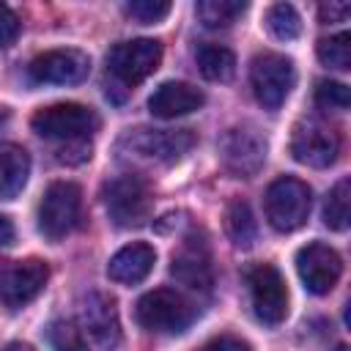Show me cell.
<instances>
[{
  "mask_svg": "<svg viewBox=\"0 0 351 351\" xmlns=\"http://www.w3.org/2000/svg\"><path fill=\"white\" fill-rule=\"evenodd\" d=\"M137 324L156 335H181L197 318V307L173 288H154L137 299Z\"/></svg>",
  "mask_w": 351,
  "mask_h": 351,
  "instance_id": "6da1fadb",
  "label": "cell"
},
{
  "mask_svg": "<svg viewBox=\"0 0 351 351\" xmlns=\"http://www.w3.org/2000/svg\"><path fill=\"white\" fill-rule=\"evenodd\" d=\"M195 145L189 129H132L118 140V154L126 159L173 165Z\"/></svg>",
  "mask_w": 351,
  "mask_h": 351,
  "instance_id": "7a4b0ae2",
  "label": "cell"
},
{
  "mask_svg": "<svg viewBox=\"0 0 351 351\" xmlns=\"http://www.w3.org/2000/svg\"><path fill=\"white\" fill-rule=\"evenodd\" d=\"M30 126L38 137L44 140H58L63 145L69 143H82L99 129V115L77 101H60L49 104L33 112Z\"/></svg>",
  "mask_w": 351,
  "mask_h": 351,
  "instance_id": "3957f363",
  "label": "cell"
},
{
  "mask_svg": "<svg viewBox=\"0 0 351 351\" xmlns=\"http://www.w3.org/2000/svg\"><path fill=\"white\" fill-rule=\"evenodd\" d=\"M310 206H313L310 186L293 176H282V178L271 181L266 189V197H263L266 219L277 233L299 230L310 217Z\"/></svg>",
  "mask_w": 351,
  "mask_h": 351,
  "instance_id": "277c9868",
  "label": "cell"
},
{
  "mask_svg": "<svg viewBox=\"0 0 351 351\" xmlns=\"http://www.w3.org/2000/svg\"><path fill=\"white\" fill-rule=\"evenodd\" d=\"M104 208L118 228H137L151 217L154 195L143 176L123 173L104 184Z\"/></svg>",
  "mask_w": 351,
  "mask_h": 351,
  "instance_id": "5b68a950",
  "label": "cell"
},
{
  "mask_svg": "<svg viewBox=\"0 0 351 351\" xmlns=\"http://www.w3.org/2000/svg\"><path fill=\"white\" fill-rule=\"evenodd\" d=\"M162 63V44L156 38L118 41L107 52V74L121 88H134L151 77Z\"/></svg>",
  "mask_w": 351,
  "mask_h": 351,
  "instance_id": "8992f818",
  "label": "cell"
},
{
  "mask_svg": "<svg viewBox=\"0 0 351 351\" xmlns=\"http://www.w3.org/2000/svg\"><path fill=\"white\" fill-rule=\"evenodd\" d=\"M250 82H252L255 99L266 110H280L296 85L293 60L280 55V52H261L252 58Z\"/></svg>",
  "mask_w": 351,
  "mask_h": 351,
  "instance_id": "52a82bcc",
  "label": "cell"
},
{
  "mask_svg": "<svg viewBox=\"0 0 351 351\" xmlns=\"http://www.w3.org/2000/svg\"><path fill=\"white\" fill-rule=\"evenodd\" d=\"M80 211H82V189L71 181H55L47 186L38 203V230L49 241H58L77 228Z\"/></svg>",
  "mask_w": 351,
  "mask_h": 351,
  "instance_id": "ba28073f",
  "label": "cell"
},
{
  "mask_svg": "<svg viewBox=\"0 0 351 351\" xmlns=\"http://www.w3.org/2000/svg\"><path fill=\"white\" fill-rule=\"evenodd\" d=\"M266 137L261 129L241 123V126H230L222 140H219V159L225 165L228 173H233L236 178H252L263 162H266Z\"/></svg>",
  "mask_w": 351,
  "mask_h": 351,
  "instance_id": "9c48e42d",
  "label": "cell"
},
{
  "mask_svg": "<svg viewBox=\"0 0 351 351\" xmlns=\"http://www.w3.org/2000/svg\"><path fill=\"white\" fill-rule=\"evenodd\" d=\"M247 285H250V302H252L255 315L269 326L282 324L288 315V288H285V280L277 271V266H271V263L250 266Z\"/></svg>",
  "mask_w": 351,
  "mask_h": 351,
  "instance_id": "30bf717a",
  "label": "cell"
},
{
  "mask_svg": "<svg viewBox=\"0 0 351 351\" xmlns=\"http://www.w3.org/2000/svg\"><path fill=\"white\" fill-rule=\"evenodd\" d=\"M49 266L38 258L27 261H8L0 266V304L8 310H19L30 304L47 285Z\"/></svg>",
  "mask_w": 351,
  "mask_h": 351,
  "instance_id": "8fae6325",
  "label": "cell"
},
{
  "mask_svg": "<svg viewBox=\"0 0 351 351\" xmlns=\"http://www.w3.org/2000/svg\"><path fill=\"white\" fill-rule=\"evenodd\" d=\"M291 154L296 162H302L307 167H329V165H335V159L340 154V137L329 123L307 118L293 126Z\"/></svg>",
  "mask_w": 351,
  "mask_h": 351,
  "instance_id": "7c38bea8",
  "label": "cell"
},
{
  "mask_svg": "<svg viewBox=\"0 0 351 351\" xmlns=\"http://www.w3.org/2000/svg\"><path fill=\"white\" fill-rule=\"evenodd\" d=\"M80 326L101 351H115L121 346V318L115 299L101 291H90L80 302Z\"/></svg>",
  "mask_w": 351,
  "mask_h": 351,
  "instance_id": "4fadbf2b",
  "label": "cell"
},
{
  "mask_svg": "<svg viewBox=\"0 0 351 351\" xmlns=\"http://www.w3.org/2000/svg\"><path fill=\"white\" fill-rule=\"evenodd\" d=\"M27 74L38 85H77L90 74V58L82 49H49L30 60Z\"/></svg>",
  "mask_w": 351,
  "mask_h": 351,
  "instance_id": "5bb4252c",
  "label": "cell"
},
{
  "mask_svg": "<svg viewBox=\"0 0 351 351\" xmlns=\"http://www.w3.org/2000/svg\"><path fill=\"white\" fill-rule=\"evenodd\" d=\"M296 271L310 293L324 296L337 285V280L343 274V258L329 244L310 241L307 247H302L296 252Z\"/></svg>",
  "mask_w": 351,
  "mask_h": 351,
  "instance_id": "9a60e30c",
  "label": "cell"
},
{
  "mask_svg": "<svg viewBox=\"0 0 351 351\" xmlns=\"http://www.w3.org/2000/svg\"><path fill=\"white\" fill-rule=\"evenodd\" d=\"M170 274L189 291H200V293L211 291V282H214L211 255H208V244L203 239H197V233L186 236L184 244L178 247V252H173Z\"/></svg>",
  "mask_w": 351,
  "mask_h": 351,
  "instance_id": "2e32d148",
  "label": "cell"
},
{
  "mask_svg": "<svg viewBox=\"0 0 351 351\" xmlns=\"http://www.w3.org/2000/svg\"><path fill=\"white\" fill-rule=\"evenodd\" d=\"M203 101H206V96H203L200 88H195L189 82H176L173 80V82H162L151 93L148 110H151V115L167 121V118H178V115H189V112L200 110Z\"/></svg>",
  "mask_w": 351,
  "mask_h": 351,
  "instance_id": "e0dca14e",
  "label": "cell"
},
{
  "mask_svg": "<svg viewBox=\"0 0 351 351\" xmlns=\"http://www.w3.org/2000/svg\"><path fill=\"white\" fill-rule=\"evenodd\" d=\"M154 263H156V250L145 241H132L110 258L107 274L121 285H137L151 274Z\"/></svg>",
  "mask_w": 351,
  "mask_h": 351,
  "instance_id": "ac0fdd59",
  "label": "cell"
},
{
  "mask_svg": "<svg viewBox=\"0 0 351 351\" xmlns=\"http://www.w3.org/2000/svg\"><path fill=\"white\" fill-rule=\"evenodd\" d=\"M30 176V156L22 145L3 143L0 145V200L16 197Z\"/></svg>",
  "mask_w": 351,
  "mask_h": 351,
  "instance_id": "d6986e66",
  "label": "cell"
},
{
  "mask_svg": "<svg viewBox=\"0 0 351 351\" xmlns=\"http://www.w3.org/2000/svg\"><path fill=\"white\" fill-rule=\"evenodd\" d=\"M225 233L228 239L233 241V247L239 250H250L258 239V225H255V217H252V208L247 200L241 197H233L225 208Z\"/></svg>",
  "mask_w": 351,
  "mask_h": 351,
  "instance_id": "ffe728a7",
  "label": "cell"
},
{
  "mask_svg": "<svg viewBox=\"0 0 351 351\" xmlns=\"http://www.w3.org/2000/svg\"><path fill=\"white\" fill-rule=\"evenodd\" d=\"M197 69L208 82H228L236 74V55L219 44H203L197 49Z\"/></svg>",
  "mask_w": 351,
  "mask_h": 351,
  "instance_id": "44dd1931",
  "label": "cell"
},
{
  "mask_svg": "<svg viewBox=\"0 0 351 351\" xmlns=\"http://www.w3.org/2000/svg\"><path fill=\"white\" fill-rule=\"evenodd\" d=\"M244 11H247V3H244V0H200V3L195 5L197 19H200L206 27H211V30L230 27Z\"/></svg>",
  "mask_w": 351,
  "mask_h": 351,
  "instance_id": "7402d4cb",
  "label": "cell"
},
{
  "mask_svg": "<svg viewBox=\"0 0 351 351\" xmlns=\"http://www.w3.org/2000/svg\"><path fill=\"white\" fill-rule=\"evenodd\" d=\"M348 214H351V181L340 178L324 200V222L332 230H346L348 228Z\"/></svg>",
  "mask_w": 351,
  "mask_h": 351,
  "instance_id": "603a6c76",
  "label": "cell"
},
{
  "mask_svg": "<svg viewBox=\"0 0 351 351\" xmlns=\"http://www.w3.org/2000/svg\"><path fill=\"white\" fill-rule=\"evenodd\" d=\"M266 27L280 41H293L302 33V16L291 3H274L266 11Z\"/></svg>",
  "mask_w": 351,
  "mask_h": 351,
  "instance_id": "cb8c5ba5",
  "label": "cell"
},
{
  "mask_svg": "<svg viewBox=\"0 0 351 351\" xmlns=\"http://www.w3.org/2000/svg\"><path fill=\"white\" fill-rule=\"evenodd\" d=\"M315 52H318V60L324 66L337 69V71H346L351 66V36L348 33H337V36L321 38Z\"/></svg>",
  "mask_w": 351,
  "mask_h": 351,
  "instance_id": "d4e9b609",
  "label": "cell"
},
{
  "mask_svg": "<svg viewBox=\"0 0 351 351\" xmlns=\"http://www.w3.org/2000/svg\"><path fill=\"white\" fill-rule=\"evenodd\" d=\"M47 337H49V343H52L55 351H88V343L82 340L80 329L74 324H69V321L49 324Z\"/></svg>",
  "mask_w": 351,
  "mask_h": 351,
  "instance_id": "484cf974",
  "label": "cell"
},
{
  "mask_svg": "<svg viewBox=\"0 0 351 351\" xmlns=\"http://www.w3.org/2000/svg\"><path fill=\"white\" fill-rule=\"evenodd\" d=\"M351 101V93L343 82H335V80H321L315 85V104L321 110H346Z\"/></svg>",
  "mask_w": 351,
  "mask_h": 351,
  "instance_id": "4316f807",
  "label": "cell"
},
{
  "mask_svg": "<svg viewBox=\"0 0 351 351\" xmlns=\"http://www.w3.org/2000/svg\"><path fill=\"white\" fill-rule=\"evenodd\" d=\"M123 11L140 25H154L170 14V3L167 0H132L123 5Z\"/></svg>",
  "mask_w": 351,
  "mask_h": 351,
  "instance_id": "83f0119b",
  "label": "cell"
},
{
  "mask_svg": "<svg viewBox=\"0 0 351 351\" xmlns=\"http://www.w3.org/2000/svg\"><path fill=\"white\" fill-rule=\"evenodd\" d=\"M19 30H22L19 16H16V14H14V11H11L5 3H0V49L11 47V44L16 41Z\"/></svg>",
  "mask_w": 351,
  "mask_h": 351,
  "instance_id": "f1b7e54d",
  "label": "cell"
},
{
  "mask_svg": "<svg viewBox=\"0 0 351 351\" xmlns=\"http://www.w3.org/2000/svg\"><path fill=\"white\" fill-rule=\"evenodd\" d=\"M200 351H252V348H250V343H244L239 337H214Z\"/></svg>",
  "mask_w": 351,
  "mask_h": 351,
  "instance_id": "f546056e",
  "label": "cell"
},
{
  "mask_svg": "<svg viewBox=\"0 0 351 351\" xmlns=\"http://www.w3.org/2000/svg\"><path fill=\"white\" fill-rule=\"evenodd\" d=\"M348 3H324L321 8H318V16H321V22L326 25V22H343L346 16H348Z\"/></svg>",
  "mask_w": 351,
  "mask_h": 351,
  "instance_id": "4dcf8cb0",
  "label": "cell"
},
{
  "mask_svg": "<svg viewBox=\"0 0 351 351\" xmlns=\"http://www.w3.org/2000/svg\"><path fill=\"white\" fill-rule=\"evenodd\" d=\"M14 241V225H11V219L8 217H3L0 214V250L3 247H8Z\"/></svg>",
  "mask_w": 351,
  "mask_h": 351,
  "instance_id": "1f68e13d",
  "label": "cell"
},
{
  "mask_svg": "<svg viewBox=\"0 0 351 351\" xmlns=\"http://www.w3.org/2000/svg\"><path fill=\"white\" fill-rule=\"evenodd\" d=\"M3 351H33V348H30L27 343H8Z\"/></svg>",
  "mask_w": 351,
  "mask_h": 351,
  "instance_id": "d6a6232c",
  "label": "cell"
},
{
  "mask_svg": "<svg viewBox=\"0 0 351 351\" xmlns=\"http://www.w3.org/2000/svg\"><path fill=\"white\" fill-rule=\"evenodd\" d=\"M3 121H5V110H0V123H3Z\"/></svg>",
  "mask_w": 351,
  "mask_h": 351,
  "instance_id": "836d02e7",
  "label": "cell"
}]
</instances>
